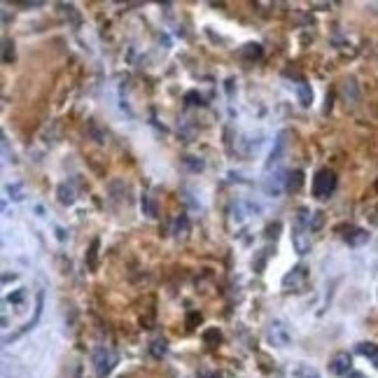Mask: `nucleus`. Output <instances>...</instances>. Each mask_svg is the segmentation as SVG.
<instances>
[{
	"mask_svg": "<svg viewBox=\"0 0 378 378\" xmlns=\"http://www.w3.org/2000/svg\"><path fill=\"white\" fill-rule=\"evenodd\" d=\"M91 362H94L96 378H107L110 374H112V369L117 367V353L112 350V348H107V346H98L94 350Z\"/></svg>",
	"mask_w": 378,
	"mask_h": 378,
	"instance_id": "1",
	"label": "nucleus"
},
{
	"mask_svg": "<svg viewBox=\"0 0 378 378\" xmlns=\"http://www.w3.org/2000/svg\"><path fill=\"white\" fill-rule=\"evenodd\" d=\"M334 189H336L334 170L322 168V170L315 173V178H313V196L315 199H329V196L334 194Z\"/></svg>",
	"mask_w": 378,
	"mask_h": 378,
	"instance_id": "2",
	"label": "nucleus"
},
{
	"mask_svg": "<svg viewBox=\"0 0 378 378\" xmlns=\"http://www.w3.org/2000/svg\"><path fill=\"white\" fill-rule=\"evenodd\" d=\"M266 341L275 348H285L290 346V341H292V334H290V329L285 325L283 320H273L269 329H266Z\"/></svg>",
	"mask_w": 378,
	"mask_h": 378,
	"instance_id": "3",
	"label": "nucleus"
},
{
	"mask_svg": "<svg viewBox=\"0 0 378 378\" xmlns=\"http://www.w3.org/2000/svg\"><path fill=\"white\" fill-rule=\"evenodd\" d=\"M285 180H287V173H283V170H273V173H269L266 180H264V194H266V196H273V199L283 196Z\"/></svg>",
	"mask_w": 378,
	"mask_h": 378,
	"instance_id": "4",
	"label": "nucleus"
},
{
	"mask_svg": "<svg viewBox=\"0 0 378 378\" xmlns=\"http://www.w3.org/2000/svg\"><path fill=\"white\" fill-rule=\"evenodd\" d=\"M306 278H308V271H306V266H294L292 271L287 273L283 278V287L285 290H294V292H304L306 290Z\"/></svg>",
	"mask_w": 378,
	"mask_h": 378,
	"instance_id": "5",
	"label": "nucleus"
},
{
	"mask_svg": "<svg viewBox=\"0 0 378 378\" xmlns=\"http://www.w3.org/2000/svg\"><path fill=\"white\" fill-rule=\"evenodd\" d=\"M285 149H287V133L280 131V133L275 136V140H273V147H271V152H269V159H266V164H264L266 170H271L273 166H278V164L283 161Z\"/></svg>",
	"mask_w": 378,
	"mask_h": 378,
	"instance_id": "6",
	"label": "nucleus"
},
{
	"mask_svg": "<svg viewBox=\"0 0 378 378\" xmlns=\"http://www.w3.org/2000/svg\"><path fill=\"white\" fill-rule=\"evenodd\" d=\"M329 371L336 374V376H348V374H353V357L350 353H336L332 357V362H329Z\"/></svg>",
	"mask_w": 378,
	"mask_h": 378,
	"instance_id": "7",
	"label": "nucleus"
},
{
	"mask_svg": "<svg viewBox=\"0 0 378 378\" xmlns=\"http://www.w3.org/2000/svg\"><path fill=\"white\" fill-rule=\"evenodd\" d=\"M42 304H44V292H40L38 294V301H35V315H33V320H28L26 325L21 327L17 334H12V336H5V343H12L14 338H19V336H23L26 332H31L33 327L38 325V320H40V315H42Z\"/></svg>",
	"mask_w": 378,
	"mask_h": 378,
	"instance_id": "8",
	"label": "nucleus"
},
{
	"mask_svg": "<svg viewBox=\"0 0 378 378\" xmlns=\"http://www.w3.org/2000/svg\"><path fill=\"white\" fill-rule=\"evenodd\" d=\"M292 245H294V250H296V254H306V252L311 250V236L299 224L292 229Z\"/></svg>",
	"mask_w": 378,
	"mask_h": 378,
	"instance_id": "9",
	"label": "nucleus"
},
{
	"mask_svg": "<svg viewBox=\"0 0 378 378\" xmlns=\"http://www.w3.org/2000/svg\"><path fill=\"white\" fill-rule=\"evenodd\" d=\"M343 238H346L348 245L357 248V245H364V243L369 241V231L359 229V227H348V229L343 231Z\"/></svg>",
	"mask_w": 378,
	"mask_h": 378,
	"instance_id": "10",
	"label": "nucleus"
},
{
	"mask_svg": "<svg viewBox=\"0 0 378 378\" xmlns=\"http://www.w3.org/2000/svg\"><path fill=\"white\" fill-rule=\"evenodd\" d=\"M294 378H322L317 374V369L311 367V364H306V362H299V364H294L292 371H290Z\"/></svg>",
	"mask_w": 378,
	"mask_h": 378,
	"instance_id": "11",
	"label": "nucleus"
},
{
	"mask_svg": "<svg viewBox=\"0 0 378 378\" xmlns=\"http://www.w3.org/2000/svg\"><path fill=\"white\" fill-rule=\"evenodd\" d=\"M341 91H343V98H346V103H353V105H355L357 101H359V86H357V82L353 80V77L343 82Z\"/></svg>",
	"mask_w": 378,
	"mask_h": 378,
	"instance_id": "12",
	"label": "nucleus"
},
{
	"mask_svg": "<svg viewBox=\"0 0 378 378\" xmlns=\"http://www.w3.org/2000/svg\"><path fill=\"white\" fill-rule=\"evenodd\" d=\"M304 185V173L301 170H290L287 173V180H285V189L287 191H299Z\"/></svg>",
	"mask_w": 378,
	"mask_h": 378,
	"instance_id": "13",
	"label": "nucleus"
},
{
	"mask_svg": "<svg viewBox=\"0 0 378 378\" xmlns=\"http://www.w3.org/2000/svg\"><path fill=\"white\" fill-rule=\"evenodd\" d=\"M59 201H61L63 206H73L75 203V189L68 185V182H63V185H59Z\"/></svg>",
	"mask_w": 378,
	"mask_h": 378,
	"instance_id": "14",
	"label": "nucleus"
},
{
	"mask_svg": "<svg viewBox=\"0 0 378 378\" xmlns=\"http://www.w3.org/2000/svg\"><path fill=\"white\" fill-rule=\"evenodd\" d=\"M296 94H299V101H301V105H304V107H308V105L313 103V89H311L306 82L296 84Z\"/></svg>",
	"mask_w": 378,
	"mask_h": 378,
	"instance_id": "15",
	"label": "nucleus"
},
{
	"mask_svg": "<svg viewBox=\"0 0 378 378\" xmlns=\"http://www.w3.org/2000/svg\"><path fill=\"white\" fill-rule=\"evenodd\" d=\"M98 245H101V241L94 238V241H91V248L86 252V266H89L91 271H96V266H98Z\"/></svg>",
	"mask_w": 378,
	"mask_h": 378,
	"instance_id": "16",
	"label": "nucleus"
},
{
	"mask_svg": "<svg viewBox=\"0 0 378 378\" xmlns=\"http://www.w3.org/2000/svg\"><path fill=\"white\" fill-rule=\"evenodd\" d=\"M357 353L364 357H371V359H376L378 357V346L376 343H371V341H364V343H357Z\"/></svg>",
	"mask_w": 378,
	"mask_h": 378,
	"instance_id": "17",
	"label": "nucleus"
},
{
	"mask_svg": "<svg viewBox=\"0 0 378 378\" xmlns=\"http://www.w3.org/2000/svg\"><path fill=\"white\" fill-rule=\"evenodd\" d=\"M187 231H189L187 215H180L178 220H175V236H178V238H187Z\"/></svg>",
	"mask_w": 378,
	"mask_h": 378,
	"instance_id": "18",
	"label": "nucleus"
},
{
	"mask_svg": "<svg viewBox=\"0 0 378 378\" xmlns=\"http://www.w3.org/2000/svg\"><path fill=\"white\" fill-rule=\"evenodd\" d=\"M166 350H168V346H166V341H164V338L152 341V346H149V353H152V357H157V359L166 355Z\"/></svg>",
	"mask_w": 378,
	"mask_h": 378,
	"instance_id": "19",
	"label": "nucleus"
},
{
	"mask_svg": "<svg viewBox=\"0 0 378 378\" xmlns=\"http://www.w3.org/2000/svg\"><path fill=\"white\" fill-rule=\"evenodd\" d=\"M143 212L147 217H157V206H154V201L149 199V194H143Z\"/></svg>",
	"mask_w": 378,
	"mask_h": 378,
	"instance_id": "20",
	"label": "nucleus"
},
{
	"mask_svg": "<svg viewBox=\"0 0 378 378\" xmlns=\"http://www.w3.org/2000/svg\"><path fill=\"white\" fill-rule=\"evenodd\" d=\"M243 56H248V59H259V56H262V47H259L257 42H250V44L243 49Z\"/></svg>",
	"mask_w": 378,
	"mask_h": 378,
	"instance_id": "21",
	"label": "nucleus"
},
{
	"mask_svg": "<svg viewBox=\"0 0 378 378\" xmlns=\"http://www.w3.org/2000/svg\"><path fill=\"white\" fill-rule=\"evenodd\" d=\"M12 59H14V47H12V40H2V61L5 63H10Z\"/></svg>",
	"mask_w": 378,
	"mask_h": 378,
	"instance_id": "22",
	"label": "nucleus"
},
{
	"mask_svg": "<svg viewBox=\"0 0 378 378\" xmlns=\"http://www.w3.org/2000/svg\"><path fill=\"white\" fill-rule=\"evenodd\" d=\"M220 338H222L220 329H208V332L203 334V341H206V343H210V346H215V343H217Z\"/></svg>",
	"mask_w": 378,
	"mask_h": 378,
	"instance_id": "23",
	"label": "nucleus"
},
{
	"mask_svg": "<svg viewBox=\"0 0 378 378\" xmlns=\"http://www.w3.org/2000/svg\"><path fill=\"white\" fill-rule=\"evenodd\" d=\"M7 194L14 201H23V187L21 185H7Z\"/></svg>",
	"mask_w": 378,
	"mask_h": 378,
	"instance_id": "24",
	"label": "nucleus"
},
{
	"mask_svg": "<svg viewBox=\"0 0 378 378\" xmlns=\"http://www.w3.org/2000/svg\"><path fill=\"white\" fill-rule=\"evenodd\" d=\"M322 222H325V215L320 212V210H315L313 212V220H311V231H317L322 227Z\"/></svg>",
	"mask_w": 378,
	"mask_h": 378,
	"instance_id": "25",
	"label": "nucleus"
},
{
	"mask_svg": "<svg viewBox=\"0 0 378 378\" xmlns=\"http://www.w3.org/2000/svg\"><path fill=\"white\" fill-rule=\"evenodd\" d=\"M23 296H26V290H19V292H14L7 296V304H17L19 306L21 301H23Z\"/></svg>",
	"mask_w": 378,
	"mask_h": 378,
	"instance_id": "26",
	"label": "nucleus"
},
{
	"mask_svg": "<svg viewBox=\"0 0 378 378\" xmlns=\"http://www.w3.org/2000/svg\"><path fill=\"white\" fill-rule=\"evenodd\" d=\"M278 231H280V222H273L266 227V238H275L278 236Z\"/></svg>",
	"mask_w": 378,
	"mask_h": 378,
	"instance_id": "27",
	"label": "nucleus"
},
{
	"mask_svg": "<svg viewBox=\"0 0 378 378\" xmlns=\"http://www.w3.org/2000/svg\"><path fill=\"white\" fill-rule=\"evenodd\" d=\"M187 322H189V327H196V322H201V315L199 313H189Z\"/></svg>",
	"mask_w": 378,
	"mask_h": 378,
	"instance_id": "28",
	"label": "nucleus"
},
{
	"mask_svg": "<svg viewBox=\"0 0 378 378\" xmlns=\"http://www.w3.org/2000/svg\"><path fill=\"white\" fill-rule=\"evenodd\" d=\"M187 164L194 168V170H201V168H203V161H201V159H199V161H191V159L187 157Z\"/></svg>",
	"mask_w": 378,
	"mask_h": 378,
	"instance_id": "29",
	"label": "nucleus"
},
{
	"mask_svg": "<svg viewBox=\"0 0 378 378\" xmlns=\"http://www.w3.org/2000/svg\"><path fill=\"white\" fill-rule=\"evenodd\" d=\"M201 378H220V376H217V374H203Z\"/></svg>",
	"mask_w": 378,
	"mask_h": 378,
	"instance_id": "30",
	"label": "nucleus"
},
{
	"mask_svg": "<svg viewBox=\"0 0 378 378\" xmlns=\"http://www.w3.org/2000/svg\"><path fill=\"white\" fill-rule=\"evenodd\" d=\"M374 367H376V369H378V357H376V359H374Z\"/></svg>",
	"mask_w": 378,
	"mask_h": 378,
	"instance_id": "31",
	"label": "nucleus"
},
{
	"mask_svg": "<svg viewBox=\"0 0 378 378\" xmlns=\"http://www.w3.org/2000/svg\"><path fill=\"white\" fill-rule=\"evenodd\" d=\"M376 191H378V180H376Z\"/></svg>",
	"mask_w": 378,
	"mask_h": 378,
	"instance_id": "32",
	"label": "nucleus"
}]
</instances>
